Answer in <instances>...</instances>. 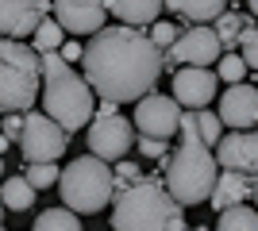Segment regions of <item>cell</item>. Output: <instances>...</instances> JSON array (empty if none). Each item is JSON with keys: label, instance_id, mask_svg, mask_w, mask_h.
I'll return each mask as SVG.
<instances>
[{"label": "cell", "instance_id": "6da1fadb", "mask_svg": "<svg viewBox=\"0 0 258 231\" xmlns=\"http://www.w3.org/2000/svg\"><path fill=\"white\" fill-rule=\"evenodd\" d=\"M85 81L108 104H139L158 85L166 54L135 27H104L85 43Z\"/></svg>", "mask_w": 258, "mask_h": 231}, {"label": "cell", "instance_id": "7a4b0ae2", "mask_svg": "<svg viewBox=\"0 0 258 231\" xmlns=\"http://www.w3.org/2000/svg\"><path fill=\"white\" fill-rule=\"evenodd\" d=\"M216 177H220V162H216V150L205 146L201 131H197V112H185L181 116V143L177 150H170L166 158V193H170L177 204H201V200L212 197Z\"/></svg>", "mask_w": 258, "mask_h": 231}, {"label": "cell", "instance_id": "3957f363", "mask_svg": "<svg viewBox=\"0 0 258 231\" xmlns=\"http://www.w3.org/2000/svg\"><path fill=\"white\" fill-rule=\"evenodd\" d=\"M112 231H189L181 204L166 193L162 177L143 174L112 200Z\"/></svg>", "mask_w": 258, "mask_h": 231}, {"label": "cell", "instance_id": "277c9868", "mask_svg": "<svg viewBox=\"0 0 258 231\" xmlns=\"http://www.w3.org/2000/svg\"><path fill=\"white\" fill-rule=\"evenodd\" d=\"M43 62V116H50L66 135L81 131L93 116H97V100L93 89L62 54H39Z\"/></svg>", "mask_w": 258, "mask_h": 231}, {"label": "cell", "instance_id": "5b68a950", "mask_svg": "<svg viewBox=\"0 0 258 231\" xmlns=\"http://www.w3.org/2000/svg\"><path fill=\"white\" fill-rule=\"evenodd\" d=\"M58 189H62V200L74 216L77 212L93 216V212H104L116 200V174H112L108 162H100L93 154H81L62 170Z\"/></svg>", "mask_w": 258, "mask_h": 231}, {"label": "cell", "instance_id": "8992f818", "mask_svg": "<svg viewBox=\"0 0 258 231\" xmlns=\"http://www.w3.org/2000/svg\"><path fill=\"white\" fill-rule=\"evenodd\" d=\"M43 89V62L27 43H0V112L20 116Z\"/></svg>", "mask_w": 258, "mask_h": 231}, {"label": "cell", "instance_id": "52a82bcc", "mask_svg": "<svg viewBox=\"0 0 258 231\" xmlns=\"http://www.w3.org/2000/svg\"><path fill=\"white\" fill-rule=\"evenodd\" d=\"M20 154L27 166H50L66 154V131L43 112H27L23 116V135H20Z\"/></svg>", "mask_w": 258, "mask_h": 231}, {"label": "cell", "instance_id": "ba28073f", "mask_svg": "<svg viewBox=\"0 0 258 231\" xmlns=\"http://www.w3.org/2000/svg\"><path fill=\"white\" fill-rule=\"evenodd\" d=\"M224 58V46L212 27H181L177 43L166 50V69H208L212 62Z\"/></svg>", "mask_w": 258, "mask_h": 231}, {"label": "cell", "instance_id": "9c48e42d", "mask_svg": "<svg viewBox=\"0 0 258 231\" xmlns=\"http://www.w3.org/2000/svg\"><path fill=\"white\" fill-rule=\"evenodd\" d=\"M181 104L173 97H162V93H151L135 104V131L139 139H158V143H170V135L181 131Z\"/></svg>", "mask_w": 258, "mask_h": 231}, {"label": "cell", "instance_id": "30bf717a", "mask_svg": "<svg viewBox=\"0 0 258 231\" xmlns=\"http://www.w3.org/2000/svg\"><path fill=\"white\" fill-rule=\"evenodd\" d=\"M135 146V127H131L127 116H93V123H89V150H93V158H100V162H123L127 158V150Z\"/></svg>", "mask_w": 258, "mask_h": 231}, {"label": "cell", "instance_id": "8fae6325", "mask_svg": "<svg viewBox=\"0 0 258 231\" xmlns=\"http://www.w3.org/2000/svg\"><path fill=\"white\" fill-rule=\"evenodd\" d=\"M220 170H239L250 181V200L258 212V131H227L216 146Z\"/></svg>", "mask_w": 258, "mask_h": 231}, {"label": "cell", "instance_id": "7c38bea8", "mask_svg": "<svg viewBox=\"0 0 258 231\" xmlns=\"http://www.w3.org/2000/svg\"><path fill=\"white\" fill-rule=\"evenodd\" d=\"M54 4L46 0H0V39L4 43H23L27 35L39 31V23L50 20Z\"/></svg>", "mask_w": 258, "mask_h": 231}, {"label": "cell", "instance_id": "4fadbf2b", "mask_svg": "<svg viewBox=\"0 0 258 231\" xmlns=\"http://www.w3.org/2000/svg\"><path fill=\"white\" fill-rule=\"evenodd\" d=\"M50 16L66 35H89L93 39L97 31H104L108 4H100V0H62V4H54Z\"/></svg>", "mask_w": 258, "mask_h": 231}, {"label": "cell", "instance_id": "5bb4252c", "mask_svg": "<svg viewBox=\"0 0 258 231\" xmlns=\"http://www.w3.org/2000/svg\"><path fill=\"white\" fill-rule=\"evenodd\" d=\"M220 123L231 127V131H254L258 127V89L254 85H231L220 97Z\"/></svg>", "mask_w": 258, "mask_h": 231}, {"label": "cell", "instance_id": "9a60e30c", "mask_svg": "<svg viewBox=\"0 0 258 231\" xmlns=\"http://www.w3.org/2000/svg\"><path fill=\"white\" fill-rule=\"evenodd\" d=\"M216 85H220V77L212 69H177L173 73V100L193 112H205L208 100L216 97Z\"/></svg>", "mask_w": 258, "mask_h": 231}, {"label": "cell", "instance_id": "2e32d148", "mask_svg": "<svg viewBox=\"0 0 258 231\" xmlns=\"http://www.w3.org/2000/svg\"><path fill=\"white\" fill-rule=\"evenodd\" d=\"M212 208L216 212H227V208H239L243 200H250V181L247 174H239V170H220L216 177V189H212Z\"/></svg>", "mask_w": 258, "mask_h": 231}, {"label": "cell", "instance_id": "e0dca14e", "mask_svg": "<svg viewBox=\"0 0 258 231\" xmlns=\"http://www.w3.org/2000/svg\"><path fill=\"white\" fill-rule=\"evenodd\" d=\"M162 8L173 12V16H181L189 27H205V23H216L224 16L227 4H220V0H166Z\"/></svg>", "mask_w": 258, "mask_h": 231}, {"label": "cell", "instance_id": "ac0fdd59", "mask_svg": "<svg viewBox=\"0 0 258 231\" xmlns=\"http://www.w3.org/2000/svg\"><path fill=\"white\" fill-rule=\"evenodd\" d=\"M162 4H154V0H123V4H108V16H116L119 20V27H154L158 23V16H162Z\"/></svg>", "mask_w": 258, "mask_h": 231}, {"label": "cell", "instance_id": "d6986e66", "mask_svg": "<svg viewBox=\"0 0 258 231\" xmlns=\"http://www.w3.org/2000/svg\"><path fill=\"white\" fill-rule=\"evenodd\" d=\"M0 204L12 208V212H27L35 204V189L27 185V177H23V174H12V177L0 181Z\"/></svg>", "mask_w": 258, "mask_h": 231}, {"label": "cell", "instance_id": "ffe728a7", "mask_svg": "<svg viewBox=\"0 0 258 231\" xmlns=\"http://www.w3.org/2000/svg\"><path fill=\"white\" fill-rule=\"evenodd\" d=\"M250 27V20H243L239 12H231L227 8L220 20L212 23V31H216V39H220V46H224L227 54H235V46H239V39H243V31Z\"/></svg>", "mask_w": 258, "mask_h": 231}, {"label": "cell", "instance_id": "44dd1931", "mask_svg": "<svg viewBox=\"0 0 258 231\" xmlns=\"http://www.w3.org/2000/svg\"><path fill=\"white\" fill-rule=\"evenodd\" d=\"M31 231H85V227H81V220L70 208H43L35 216Z\"/></svg>", "mask_w": 258, "mask_h": 231}, {"label": "cell", "instance_id": "7402d4cb", "mask_svg": "<svg viewBox=\"0 0 258 231\" xmlns=\"http://www.w3.org/2000/svg\"><path fill=\"white\" fill-rule=\"evenodd\" d=\"M31 39H35V54H58V50L66 46V31L54 23V16L39 23V31H35Z\"/></svg>", "mask_w": 258, "mask_h": 231}, {"label": "cell", "instance_id": "603a6c76", "mask_svg": "<svg viewBox=\"0 0 258 231\" xmlns=\"http://www.w3.org/2000/svg\"><path fill=\"white\" fill-rule=\"evenodd\" d=\"M216 231H258V212L247 208V204L227 208V212H220V223H216Z\"/></svg>", "mask_w": 258, "mask_h": 231}, {"label": "cell", "instance_id": "cb8c5ba5", "mask_svg": "<svg viewBox=\"0 0 258 231\" xmlns=\"http://www.w3.org/2000/svg\"><path fill=\"white\" fill-rule=\"evenodd\" d=\"M197 131H201V139H205V146H220V139H224V123H220V116L216 112H197Z\"/></svg>", "mask_w": 258, "mask_h": 231}, {"label": "cell", "instance_id": "d4e9b609", "mask_svg": "<svg viewBox=\"0 0 258 231\" xmlns=\"http://www.w3.org/2000/svg\"><path fill=\"white\" fill-rule=\"evenodd\" d=\"M243 73H247V62H243L239 54H224V58H220V69H216L220 81H227V85H243Z\"/></svg>", "mask_w": 258, "mask_h": 231}, {"label": "cell", "instance_id": "484cf974", "mask_svg": "<svg viewBox=\"0 0 258 231\" xmlns=\"http://www.w3.org/2000/svg\"><path fill=\"white\" fill-rule=\"evenodd\" d=\"M147 35H151V43L158 46L162 54H166V50H170V46L177 43V35H181V27H177V23H170V20H158V23H154V27H151Z\"/></svg>", "mask_w": 258, "mask_h": 231}, {"label": "cell", "instance_id": "4316f807", "mask_svg": "<svg viewBox=\"0 0 258 231\" xmlns=\"http://www.w3.org/2000/svg\"><path fill=\"white\" fill-rule=\"evenodd\" d=\"M27 185L31 189H46V185H58V177H62V170H58V166H27Z\"/></svg>", "mask_w": 258, "mask_h": 231}, {"label": "cell", "instance_id": "83f0119b", "mask_svg": "<svg viewBox=\"0 0 258 231\" xmlns=\"http://www.w3.org/2000/svg\"><path fill=\"white\" fill-rule=\"evenodd\" d=\"M239 58L247 62V69H258V27L250 23L247 31H243V39H239Z\"/></svg>", "mask_w": 258, "mask_h": 231}, {"label": "cell", "instance_id": "f1b7e54d", "mask_svg": "<svg viewBox=\"0 0 258 231\" xmlns=\"http://www.w3.org/2000/svg\"><path fill=\"white\" fill-rule=\"evenodd\" d=\"M112 174H116V193H119V189L135 185V181L143 177V170H139L135 162H131V158H123V162H116V170H112Z\"/></svg>", "mask_w": 258, "mask_h": 231}, {"label": "cell", "instance_id": "f546056e", "mask_svg": "<svg viewBox=\"0 0 258 231\" xmlns=\"http://www.w3.org/2000/svg\"><path fill=\"white\" fill-rule=\"evenodd\" d=\"M0 135H4L8 143H20V135H23V116H4V120H0Z\"/></svg>", "mask_w": 258, "mask_h": 231}, {"label": "cell", "instance_id": "4dcf8cb0", "mask_svg": "<svg viewBox=\"0 0 258 231\" xmlns=\"http://www.w3.org/2000/svg\"><path fill=\"white\" fill-rule=\"evenodd\" d=\"M135 146L147 158H166V150H170V143H158V139H135Z\"/></svg>", "mask_w": 258, "mask_h": 231}, {"label": "cell", "instance_id": "1f68e13d", "mask_svg": "<svg viewBox=\"0 0 258 231\" xmlns=\"http://www.w3.org/2000/svg\"><path fill=\"white\" fill-rule=\"evenodd\" d=\"M58 54H62V62H70V66H74V62H81V58H85V46H81V43H66Z\"/></svg>", "mask_w": 258, "mask_h": 231}, {"label": "cell", "instance_id": "d6a6232c", "mask_svg": "<svg viewBox=\"0 0 258 231\" xmlns=\"http://www.w3.org/2000/svg\"><path fill=\"white\" fill-rule=\"evenodd\" d=\"M250 16H254V20H258V0H250Z\"/></svg>", "mask_w": 258, "mask_h": 231}, {"label": "cell", "instance_id": "836d02e7", "mask_svg": "<svg viewBox=\"0 0 258 231\" xmlns=\"http://www.w3.org/2000/svg\"><path fill=\"white\" fill-rule=\"evenodd\" d=\"M0 150H8V139H4V135H0Z\"/></svg>", "mask_w": 258, "mask_h": 231}, {"label": "cell", "instance_id": "e575fe53", "mask_svg": "<svg viewBox=\"0 0 258 231\" xmlns=\"http://www.w3.org/2000/svg\"><path fill=\"white\" fill-rule=\"evenodd\" d=\"M0 177H4V158H0Z\"/></svg>", "mask_w": 258, "mask_h": 231}, {"label": "cell", "instance_id": "d590c367", "mask_svg": "<svg viewBox=\"0 0 258 231\" xmlns=\"http://www.w3.org/2000/svg\"><path fill=\"white\" fill-rule=\"evenodd\" d=\"M193 231H212V227H193Z\"/></svg>", "mask_w": 258, "mask_h": 231}, {"label": "cell", "instance_id": "8d00e7d4", "mask_svg": "<svg viewBox=\"0 0 258 231\" xmlns=\"http://www.w3.org/2000/svg\"><path fill=\"white\" fill-rule=\"evenodd\" d=\"M0 220H4V204H0Z\"/></svg>", "mask_w": 258, "mask_h": 231}, {"label": "cell", "instance_id": "74e56055", "mask_svg": "<svg viewBox=\"0 0 258 231\" xmlns=\"http://www.w3.org/2000/svg\"><path fill=\"white\" fill-rule=\"evenodd\" d=\"M0 43H4V39H0Z\"/></svg>", "mask_w": 258, "mask_h": 231}, {"label": "cell", "instance_id": "f35d334b", "mask_svg": "<svg viewBox=\"0 0 258 231\" xmlns=\"http://www.w3.org/2000/svg\"><path fill=\"white\" fill-rule=\"evenodd\" d=\"M0 231H4V227H0Z\"/></svg>", "mask_w": 258, "mask_h": 231}, {"label": "cell", "instance_id": "ab89813d", "mask_svg": "<svg viewBox=\"0 0 258 231\" xmlns=\"http://www.w3.org/2000/svg\"><path fill=\"white\" fill-rule=\"evenodd\" d=\"M254 89H258V85H254Z\"/></svg>", "mask_w": 258, "mask_h": 231}]
</instances>
